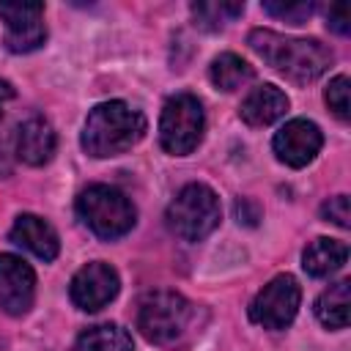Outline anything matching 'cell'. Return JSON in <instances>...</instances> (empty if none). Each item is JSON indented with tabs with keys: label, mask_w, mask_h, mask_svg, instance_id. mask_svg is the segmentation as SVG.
Here are the masks:
<instances>
[{
	"label": "cell",
	"mask_w": 351,
	"mask_h": 351,
	"mask_svg": "<svg viewBox=\"0 0 351 351\" xmlns=\"http://www.w3.org/2000/svg\"><path fill=\"white\" fill-rule=\"evenodd\" d=\"M261 8L274 16V19H282L288 25H302L313 16L315 11V3H307V0H293V3H285V0H266L261 3Z\"/></svg>",
	"instance_id": "cell-20"
},
{
	"label": "cell",
	"mask_w": 351,
	"mask_h": 351,
	"mask_svg": "<svg viewBox=\"0 0 351 351\" xmlns=\"http://www.w3.org/2000/svg\"><path fill=\"white\" fill-rule=\"evenodd\" d=\"M55 145H58V134L47 118H38V115L27 118L14 132V154L19 162L30 167L47 165L55 154Z\"/></svg>",
	"instance_id": "cell-12"
},
{
	"label": "cell",
	"mask_w": 351,
	"mask_h": 351,
	"mask_svg": "<svg viewBox=\"0 0 351 351\" xmlns=\"http://www.w3.org/2000/svg\"><path fill=\"white\" fill-rule=\"evenodd\" d=\"M208 77H211V82H214L217 90L230 93V90L244 88L247 82H252L255 69H252L244 58H239L236 52H222V55H217V58L211 60Z\"/></svg>",
	"instance_id": "cell-17"
},
{
	"label": "cell",
	"mask_w": 351,
	"mask_h": 351,
	"mask_svg": "<svg viewBox=\"0 0 351 351\" xmlns=\"http://www.w3.org/2000/svg\"><path fill=\"white\" fill-rule=\"evenodd\" d=\"M137 329L162 348H184L197 329V304L176 291H151L137 304Z\"/></svg>",
	"instance_id": "cell-3"
},
{
	"label": "cell",
	"mask_w": 351,
	"mask_h": 351,
	"mask_svg": "<svg viewBox=\"0 0 351 351\" xmlns=\"http://www.w3.org/2000/svg\"><path fill=\"white\" fill-rule=\"evenodd\" d=\"M324 145V134L321 129L307 121V118H291L288 123H282L271 140V148L277 154V159L288 167H304L310 165L318 151Z\"/></svg>",
	"instance_id": "cell-10"
},
{
	"label": "cell",
	"mask_w": 351,
	"mask_h": 351,
	"mask_svg": "<svg viewBox=\"0 0 351 351\" xmlns=\"http://www.w3.org/2000/svg\"><path fill=\"white\" fill-rule=\"evenodd\" d=\"M222 217V206L219 197L211 186L206 184H186L176 192V197L170 200L165 219L167 228L184 239V241H200L206 239Z\"/></svg>",
	"instance_id": "cell-5"
},
{
	"label": "cell",
	"mask_w": 351,
	"mask_h": 351,
	"mask_svg": "<svg viewBox=\"0 0 351 351\" xmlns=\"http://www.w3.org/2000/svg\"><path fill=\"white\" fill-rule=\"evenodd\" d=\"M288 96L277 88V85H258L247 93V99L241 101L239 107V115L247 126L252 129H261V126H269L274 121H280L285 112H288Z\"/></svg>",
	"instance_id": "cell-14"
},
{
	"label": "cell",
	"mask_w": 351,
	"mask_h": 351,
	"mask_svg": "<svg viewBox=\"0 0 351 351\" xmlns=\"http://www.w3.org/2000/svg\"><path fill=\"white\" fill-rule=\"evenodd\" d=\"M118 288H121L118 271L104 261H90L82 269H77V274L71 277L69 296L80 310L96 313L118 296Z\"/></svg>",
	"instance_id": "cell-8"
},
{
	"label": "cell",
	"mask_w": 351,
	"mask_h": 351,
	"mask_svg": "<svg viewBox=\"0 0 351 351\" xmlns=\"http://www.w3.org/2000/svg\"><path fill=\"white\" fill-rule=\"evenodd\" d=\"M206 115L203 104L192 93H176L165 101L159 115V143L173 156H186L203 140Z\"/></svg>",
	"instance_id": "cell-6"
},
{
	"label": "cell",
	"mask_w": 351,
	"mask_h": 351,
	"mask_svg": "<svg viewBox=\"0 0 351 351\" xmlns=\"http://www.w3.org/2000/svg\"><path fill=\"white\" fill-rule=\"evenodd\" d=\"M36 299V271L19 255H0V307L8 315H25Z\"/></svg>",
	"instance_id": "cell-11"
},
{
	"label": "cell",
	"mask_w": 351,
	"mask_h": 351,
	"mask_svg": "<svg viewBox=\"0 0 351 351\" xmlns=\"http://www.w3.org/2000/svg\"><path fill=\"white\" fill-rule=\"evenodd\" d=\"M321 217L337 228H348L351 225V206H348V195H335L329 200L321 203Z\"/></svg>",
	"instance_id": "cell-22"
},
{
	"label": "cell",
	"mask_w": 351,
	"mask_h": 351,
	"mask_svg": "<svg viewBox=\"0 0 351 351\" xmlns=\"http://www.w3.org/2000/svg\"><path fill=\"white\" fill-rule=\"evenodd\" d=\"M324 101L329 104V110L340 121H348V115H351V82L346 74H337L335 80H329V85L324 90Z\"/></svg>",
	"instance_id": "cell-21"
},
{
	"label": "cell",
	"mask_w": 351,
	"mask_h": 351,
	"mask_svg": "<svg viewBox=\"0 0 351 351\" xmlns=\"http://www.w3.org/2000/svg\"><path fill=\"white\" fill-rule=\"evenodd\" d=\"M241 11H244V3H228V0H222V3H217V0H211V3H192V16L206 30H219L225 22L236 19Z\"/></svg>",
	"instance_id": "cell-19"
},
{
	"label": "cell",
	"mask_w": 351,
	"mask_h": 351,
	"mask_svg": "<svg viewBox=\"0 0 351 351\" xmlns=\"http://www.w3.org/2000/svg\"><path fill=\"white\" fill-rule=\"evenodd\" d=\"M326 25H329V30H335L340 36H348L351 33V11H348V5L346 3L332 5L329 14H326Z\"/></svg>",
	"instance_id": "cell-23"
},
{
	"label": "cell",
	"mask_w": 351,
	"mask_h": 351,
	"mask_svg": "<svg viewBox=\"0 0 351 351\" xmlns=\"http://www.w3.org/2000/svg\"><path fill=\"white\" fill-rule=\"evenodd\" d=\"M250 49L263 58L277 74L296 85H307L318 80L335 60L332 49L324 47L318 38H291L282 33H274L269 27H255L247 36Z\"/></svg>",
	"instance_id": "cell-1"
},
{
	"label": "cell",
	"mask_w": 351,
	"mask_h": 351,
	"mask_svg": "<svg viewBox=\"0 0 351 351\" xmlns=\"http://www.w3.org/2000/svg\"><path fill=\"white\" fill-rule=\"evenodd\" d=\"M11 99H14V85H11L8 80H0V118H3L5 101H11Z\"/></svg>",
	"instance_id": "cell-24"
},
{
	"label": "cell",
	"mask_w": 351,
	"mask_h": 351,
	"mask_svg": "<svg viewBox=\"0 0 351 351\" xmlns=\"http://www.w3.org/2000/svg\"><path fill=\"white\" fill-rule=\"evenodd\" d=\"M77 214L99 239L107 241L126 236L137 219L132 200L110 184H90L82 189L77 197Z\"/></svg>",
	"instance_id": "cell-4"
},
{
	"label": "cell",
	"mask_w": 351,
	"mask_h": 351,
	"mask_svg": "<svg viewBox=\"0 0 351 351\" xmlns=\"http://www.w3.org/2000/svg\"><path fill=\"white\" fill-rule=\"evenodd\" d=\"M8 239L41 261H55L60 252V239L55 228L38 214H19L11 225Z\"/></svg>",
	"instance_id": "cell-13"
},
{
	"label": "cell",
	"mask_w": 351,
	"mask_h": 351,
	"mask_svg": "<svg viewBox=\"0 0 351 351\" xmlns=\"http://www.w3.org/2000/svg\"><path fill=\"white\" fill-rule=\"evenodd\" d=\"M302 302V288L293 274H277L271 277L250 302V321L263 329H285Z\"/></svg>",
	"instance_id": "cell-7"
},
{
	"label": "cell",
	"mask_w": 351,
	"mask_h": 351,
	"mask_svg": "<svg viewBox=\"0 0 351 351\" xmlns=\"http://www.w3.org/2000/svg\"><path fill=\"white\" fill-rule=\"evenodd\" d=\"M74 351H134L132 335L118 324H96L88 326L77 343Z\"/></svg>",
	"instance_id": "cell-18"
},
{
	"label": "cell",
	"mask_w": 351,
	"mask_h": 351,
	"mask_svg": "<svg viewBox=\"0 0 351 351\" xmlns=\"http://www.w3.org/2000/svg\"><path fill=\"white\" fill-rule=\"evenodd\" d=\"M348 261V247L340 239H329V236H318L313 239L304 252H302V266L310 277H332L335 271H340Z\"/></svg>",
	"instance_id": "cell-15"
},
{
	"label": "cell",
	"mask_w": 351,
	"mask_h": 351,
	"mask_svg": "<svg viewBox=\"0 0 351 351\" xmlns=\"http://www.w3.org/2000/svg\"><path fill=\"white\" fill-rule=\"evenodd\" d=\"M0 16L5 22V47L16 55L33 52L47 41L44 3H3Z\"/></svg>",
	"instance_id": "cell-9"
},
{
	"label": "cell",
	"mask_w": 351,
	"mask_h": 351,
	"mask_svg": "<svg viewBox=\"0 0 351 351\" xmlns=\"http://www.w3.org/2000/svg\"><path fill=\"white\" fill-rule=\"evenodd\" d=\"M148 132V121L140 110L132 104L112 99L96 104L82 126V148L88 156L107 159V156H121L129 148H134Z\"/></svg>",
	"instance_id": "cell-2"
},
{
	"label": "cell",
	"mask_w": 351,
	"mask_h": 351,
	"mask_svg": "<svg viewBox=\"0 0 351 351\" xmlns=\"http://www.w3.org/2000/svg\"><path fill=\"white\" fill-rule=\"evenodd\" d=\"M348 307H351V282L348 280H337L315 299V315L326 329H346Z\"/></svg>",
	"instance_id": "cell-16"
}]
</instances>
